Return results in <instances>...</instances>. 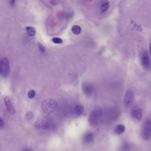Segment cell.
I'll return each mask as SVG.
<instances>
[{
    "instance_id": "obj_15",
    "label": "cell",
    "mask_w": 151,
    "mask_h": 151,
    "mask_svg": "<svg viewBox=\"0 0 151 151\" xmlns=\"http://www.w3.org/2000/svg\"><path fill=\"white\" fill-rule=\"evenodd\" d=\"M71 31H72V32L75 35H78L81 33L82 29L79 25H75L72 27Z\"/></svg>"
},
{
    "instance_id": "obj_23",
    "label": "cell",
    "mask_w": 151,
    "mask_h": 151,
    "mask_svg": "<svg viewBox=\"0 0 151 151\" xmlns=\"http://www.w3.org/2000/svg\"><path fill=\"white\" fill-rule=\"evenodd\" d=\"M23 151H30V150H29V149H25L23 150Z\"/></svg>"
},
{
    "instance_id": "obj_16",
    "label": "cell",
    "mask_w": 151,
    "mask_h": 151,
    "mask_svg": "<svg viewBox=\"0 0 151 151\" xmlns=\"http://www.w3.org/2000/svg\"><path fill=\"white\" fill-rule=\"evenodd\" d=\"M26 29L27 32H28V34L30 37H34L36 35V30L34 28L28 26V27H26Z\"/></svg>"
},
{
    "instance_id": "obj_19",
    "label": "cell",
    "mask_w": 151,
    "mask_h": 151,
    "mask_svg": "<svg viewBox=\"0 0 151 151\" xmlns=\"http://www.w3.org/2000/svg\"><path fill=\"white\" fill-rule=\"evenodd\" d=\"M35 94H36V93H35V91L34 90H30L29 92H28V97L30 99H32L35 97Z\"/></svg>"
},
{
    "instance_id": "obj_2",
    "label": "cell",
    "mask_w": 151,
    "mask_h": 151,
    "mask_svg": "<svg viewBox=\"0 0 151 151\" xmlns=\"http://www.w3.org/2000/svg\"><path fill=\"white\" fill-rule=\"evenodd\" d=\"M103 114V111L101 109L97 108L93 109L88 118L89 123L92 125H96L99 123Z\"/></svg>"
},
{
    "instance_id": "obj_21",
    "label": "cell",
    "mask_w": 151,
    "mask_h": 151,
    "mask_svg": "<svg viewBox=\"0 0 151 151\" xmlns=\"http://www.w3.org/2000/svg\"><path fill=\"white\" fill-rule=\"evenodd\" d=\"M38 46L40 51H41L42 52H45V47L42 45V44L39 42V43H38Z\"/></svg>"
},
{
    "instance_id": "obj_1",
    "label": "cell",
    "mask_w": 151,
    "mask_h": 151,
    "mask_svg": "<svg viewBox=\"0 0 151 151\" xmlns=\"http://www.w3.org/2000/svg\"><path fill=\"white\" fill-rule=\"evenodd\" d=\"M58 109V103L53 99H46L42 102V111L45 114H52L57 111Z\"/></svg>"
},
{
    "instance_id": "obj_5",
    "label": "cell",
    "mask_w": 151,
    "mask_h": 151,
    "mask_svg": "<svg viewBox=\"0 0 151 151\" xmlns=\"http://www.w3.org/2000/svg\"><path fill=\"white\" fill-rule=\"evenodd\" d=\"M135 99L134 93L132 90L128 89L126 91L124 99V103L126 107L129 108L132 106Z\"/></svg>"
},
{
    "instance_id": "obj_18",
    "label": "cell",
    "mask_w": 151,
    "mask_h": 151,
    "mask_svg": "<svg viewBox=\"0 0 151 151\" xmlns=\"http://www.w3.org/2000/svg\"><path fill=\"white\" fill-rule=\"evenodd\" d=\"M34 116L33 113L31 111H29L25 114V117L28 121H30L33 118Z\"/></svg>"
},
{
    "instance_id": "obj_11",
    "label": "cell",
    "mask_w": 151,
    "mask_h": 151,
    "mask_svg": "<svg viewBox=\"0 0 151 151\" xmlns=\"http://www.w3.org/2000/svg\"><path fill=\"white\" fill-rule=\"evenodd\" d=\"M94 137V135L92 132L86 133L83 137V142L84 144H90L93 141Z\"/></svg>"
},
{
    "instance_id": "obj_7",
    "label": "cell",
    "mask_w": 151,
    "mask_h": 151,
    "mask_svg": "<svg viewBox=\"0 0 151 151\" xmlns=\"http://www.w3.org/2000/svg\"><path fill=\"white\" fill-rule=\"evenodd\" d=\"M141 62L142 66L145 68H150V61L149 55L147 51H143L141 55Z\"/></svg>"
},
{
    "instance_id": "obj_8",
    "label": "cell",
    "mask_w": 151,
    "mask_h": 151,
    "mask_svg": "<svg viewBox=\"0 0 151 151\" xmlns=\"http://www.w3.org/2000/svg\"><path fill=\"white\" fill-rule=\"evenodd\" d=\"M83 93L87 96H91L93 94L94 88L92 85L88 83H83L82 86Z\"/></svg>"
},
{
    "instance_id": "obj_3",
    "label": "cell",
    "mask_w": 151,
    "mask_h": 151,
    "mask_svg": "<svg viewBox=\"0 0 151 151\" xmlns=\"http://www.w3.org/2000/svg\"><path fill=\"white\" fill-rule=\"evenodd\" d=\"M10 72V65L7 58L0 59V75L3 77L8 76Z\"/></svg>"
},
{
    "instance_id": "obj_14",
    "label": "cell",
    "mask_w": 151,
    "mask_h": 151,
    "mask_svg": "<svg viewBox=\"0 0 151 151\" xmlns=\"http://www.w3.org/2000/svg\"><path fill=\"white\" fill-rule=\"evenodd\" d=\"M125 127L124 125L120 124L117 125L114 129V132L117 135H121L125 131Z\"/></svg>"
},
{
    "instance_id": "obj_6",
    "label": "cell",
    "mask_w": 151,
    "mask_h": 151,
    "mask_svg": "<svg viewBox=\"0 0 151 151\" xmlns=\"http://www.w3.org/2000/svg\"><path fill=\"white\" fill-rule=\"evenodd\" d=\"M35 128L37 129L47 130L52 127V124L49 121L45 120H39L34 124Z\"/></svg>"
},
{
    "instance_id": "obj_4",
    "label": "cell",
    "mask_w": 151,
    "mask_h": 151,
    "mask_svg": "<svg viewBox=\"0 0 151 151\" xmlns=\"http://www.w3.org/2000/svg\"><path fill=\"white\" fill-rule=\"evenodd\" d=\"M151 136V121L147 119L144 122L141 130V136L144 140L150 139Z\"/></svg>"
},
{
    "instance_id": "obj_12",
    "label": "cell",
    "mask_w": 151,
    "mask_h": 151,
    "mask_svg": "<svg viewBox=\"0 0 151 151\" xmlns=\"http://www.w3.org/2000/svg\"><path fill=\"white\" fill-rule=\"evenodd\" d=\"M110 6V2L108 1H101V4L100 7V10L102 14L106 13L107 11Z\"/></svg>"
},
{
    "instance_id": "obj_13",
    "label": "cell",
    "mask_w": 151,
    "mask_h": 151,
    "mask_svg": "<svg viewBox=\"0 0 151 151\" xmlns=\"http://www.w3.org/2000/svg\"><path fill=\"white\" fill-rule=\"evenodd\" d=\"M84 111V108L81 105H77L75 107L74 109V113L75 115L77 116H80L83 113Z\"/></svg>"
},
{
    "instance_id": "obj_22",
    "label": "cell",
    "mask_w": 151,
    "mask_h": 151,
    "mask_svg": "<svg viewBox=\"0 0 151 151\" xmlns=\"http://www.w3.org/2000/svg\"><path fill=\"white\" fill-rule=\"evenodd\" d=\"M4 125V122L2 118L0 117V127L3 126Z\"/></svg>"
},
{
    "instance_id": "obj_20",
    "label": "cell",
    "mask_w": 151,
    "mask_h": 151,
    "mask_svg": "<svg viewBox=\"0 0 151 151\" xmlns=\"http://www.w3.org/2000/svg\"><path fill=\"white\" fill-rule=\"evenodd\" d=\"M130 146L129 144L127 143H124L122 148H121V151H127L129 149Z\"/></svg>"
},
{
    "instance_id": "obj_9",
    "label": "cell",
    "mask_w": 151,
    "mask_h": 151,
    "mask_svg": "<svg viewBox=\"0 0 151 151\" xmlns=\"http://www.w3.org/2000/svg\"><path fill=\"white\" fill-rule=\"evenodd\" d=\"M4 101L6 107L10 115H13L15 113L16 110L14 107L12 100L9 96H6L4 98Z\"/></svg>"
},
{
    "instance_id": "obj_17",
    "label": "cell",
    "mask_w": 151,
    "mask_h": 151,
    "mask_svg": "<svg viewBox=\"0 0 151 151\" xmlns=\"http://www.w3.org/2000/svg\"><path fill=\"white\" fill-rule=\"evenodd\" d=\"M52 41L55 44H61L63 43V40L60 38L58 37L53 38L52 39Z\"/></svg>"
},
{
    "instance_id": "obj_10",
    "label": "cell",
    "mask_w": 151,
    "mask_h": 151,
    "mask_svg": "<svg viewBox=\"0 0 151 151\" xmlns=\"http://www.w3.org/2000/svg\"><path fill=\"white\" fill-rule=\"evenodd\" d=\"M143 111L140 108H136L132 109L131 111V116L132 118L138 121H140L142 118Z\"/></svg>"
}]
</instances>
